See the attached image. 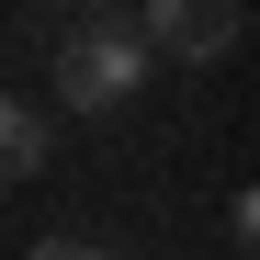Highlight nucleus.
<instances>
[{"label":"nucleus","instance_id":"obj_1","mask_svg":"<svg viewBox=\"0 0 260 260\" xmlns=\"http://www.w3.org/2000/svg\"><path fill=\"white\" fill-rule=\"evenodd\" d=\"M147 68H158V46H147L136 12H79L57 34V57H46V102L57 113H124L147 91Z\"/></svg>","mask_w":260,"mask_h":260},{"label":"nucleus","instance_id":"obj_2","mask_svg":"<svg viewBox=\"0 0 260 260\" xmlns=\"http://www.w3.org/2000/svg\"><path fill=\"white\" fill-rule=\"evenodd\" d=\"M147 46L158 57H181V68H215V57H226L238 46V34H249V0H147Z\"/></svg>","mask_w":260,"mask_h":260},{"label":"nucleus","instance_id":"obj_3","mask_svg":"<svg viewBox=\"0 0 260 260\" xmlns=\"http://www.w3.org/2000/svg\"><path fill=\"white\" fill-rule=\"evenodd\" d=\"M0 158H12V181H46V170H57V113H46V91H12V113H0Z\"/></svg>","mask_w":260,"mask_h":260},{"label":"nucleus","instance_id":"obj_4","mask_svg":"<svg viewBox=\"0 0 260 260\" xmlns=\"http://www.w3.org/2000/svg\"><path fill=\"white\" fill-rule=\"evenodd\" d=\"M23 260H124V249H102V238H34Z\"/></svg>","mask_w":260,"mask_h":260},{"label":"nucleus","instance_id":"obj_5","mask_svg":"<svg viewBox=\"0 0 260 260\" xmlns=\"http://www.w3.org/2000/svg\"><path fill=\"white\" fill-rule=\"evenodd\" d=\"M226 238H238V249H249V260H260V181H249V192H238V204H226Z\"/></svg>","mask_w":260,"mask_h":260},{"label":"nucleus","instance_id":"obj_6","mask_svg":"<svg viewBox=\"0 0 260 260\" xmlns=\"http://www.w3.org/2000/svg\"><path fill=\"white\" fill-rule=\"evenodd\" d=\"M68 12H147V0H68Z\"/></svg>","mask_w":260,"mask_h":260},{"label":"nucleus","instance_id":"obj_7","mask_svg":"<svg viewBox=\"0 0 260 260\" xmlns=\"http://www.w3.org/2000/svg\"><path fill=\"white\" fill-rule=\"evenodd\" d=\"M170 260H181V249H170Z\"/></svg>","mask_w":260,"mask_h":260}]
</instances>
